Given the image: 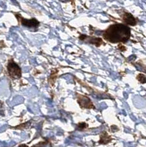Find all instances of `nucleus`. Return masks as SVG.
I'll return each mask as SVG.
<instances>
[{"instance_id":"10","label":"nucleus","mask_w":146,"mask_h":147,"mask_svg":"<svg viewBox=\"0 0 146 147\" xmlns=\"http://www.w3.org/2000/svg\"><path fill=\"white\" fill-rule=\"evenodd\" d=\"M118 47H119L120 50H121V51H125V50H126V48H125L124 47H123V46L120 45Z\"/></svg>"},{"instance_id":"6","label":"nucleus","mask_w":146,"mask_h":147,"mask_svg":"<svg viewBox=\"0 0 146 147\" xmlns=\"http://www.w3.org/2000/svg\"><path fill=\"white\" fill-rule=\"evenodd\" d=\"M112 140V138L108 136V134L106 132H103L101 135V139L99 140V143L101 144H107V143L110 142Z\"/></svg>"},{"instance_id":"1","label":"nucleus","mask_w":146,"mask_h":147,"mask_svg":"<svg viewBox=\"0 0 146 147\" xmlns=\"http://www.w3.org/2000/svg\"><path fill=\"white\" fill-rule=\"evenodd\" d=\"M131 30L127 26L115 24L110 26L104 33V38L111 43H126L130 38Z\"/></svg>"},{"instance_id":"8","label":"nucleus","mask_w":146,"mask_h":147,"mask_svg":"<svg viewBox=\"0 0 146 147\" xmlns=\"http://www.w3.org/2000/svg\"><path fill=\"white\" fill-rule=\"evenodd\" d=\"M137 79V80L139 81L140 83L142 84L146 83V77L144 74H138Z\"/></svg>"},{"instance_id":"2","label":"nucleus","mask_w":146,"mask_h":147,"mask_svg":"<svg viewBox=\"0 0 146 147\" xmlns=\"http://www.w3.org/2000/svg\"><path fill=\"white\" fill-rule=\"evenodd\" d=\"M7 70H8L9 74L13 78L19 79L22 77V70L19 66L16 63H15L13 60L9 62L8 65H7Z\"/></svg>"},{"instance_id":"3","label":"nucleus","mask_w":146,"mask_h":147,"mask_svg":"<svg viewBox=\"0 0 146 147\" xmlns=\"http://www.w3.org/2000/svg\"><path fill=\"white\" fill-rule=\"evenodd\" d=\"M77 100H78V103L79 104V105L82 108H94V106H93L90 99L88 97L85 96L78 94L77 95Z\"/></svg>"},{"instance_id":"5","label":"nucleus","mask_w":146,"mask_h":147,"mask_svg":"<svg viewBox=\"0 0 146 147\" xmlns=\"http://www.w3.org/2000/svg\"><path fill=\"white\" fill-rule=\"evenodd\" d=\"M122 18H123V22L126 24H128V25L135 26L137 23V21L136 18L128 12H124L123 16H122Z\"/></svg>"},{"instance_id":"4","label":"nucleus","mask_w":146,"mask_h":147,"mask_svg":"<svg viewBox=\"0 0 146 147\" xmlns=\"http://www.w3.org/2000/svg\"><path fill=\"white\" fill-rule=\"evenodd\" d=\"M18 20H20L21 23L23 26L24 27H27L28 28H37V27H39V22L38 20H36L35 18H31V19H25L23 17L18 16Z\"/></svg>"},{"instance_id":"9","label":"nucleus","mask_w":146,"mask_h":147,"mask_svg":"<svg viewBox=\"0 0 146 147\" xmlns=\"http://www.w3.org/2000/svg\"><path fill=\"white\" fill-rule=\"evenodd\" d=\"M87 127V124L86 123H81V124H78V128L79 129H81V130L85 129Z\"/></svg>"},{"instance_id":"7","label":"nucleus","mask_w":146,"mask_h":147,"mask_svg":"<svg viewBox=\"0 0 146 147\" xmlns=\"http://www.w3.org/2000/svg\"><path fill=\"white\" fill-rule=\"evenodd\" d=\"M88 42H90V44H94L95 46L96 47H100L101 44H103V40H101L99 38H95V37H93V38H90Z\"/></svg>"}]
</instances>
